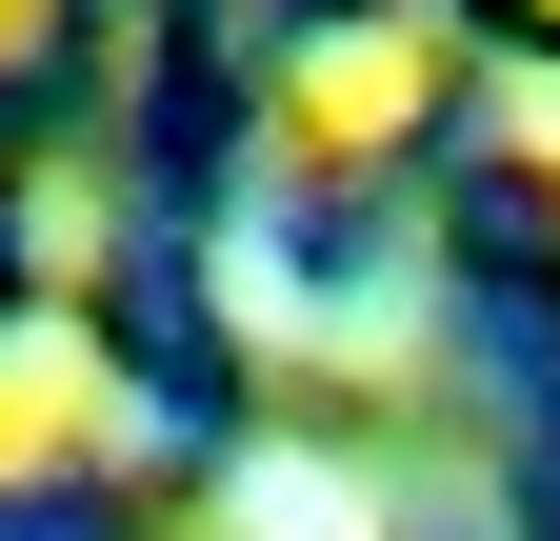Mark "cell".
Segmentation results:
<instances>
[{"instance_id": "6da1fadb", "label": "cell", "mask_w": 560, "mask_h": 541, "mask_svg": "<svg viewBox=\"0 0 560 541\" xmlns=\"http://www.w3.org/2000/svg\"><path fill=\"white\" fill-rule=\"evenodd\" d=\"M60 422H81V361H60V342H21V361H0V461H40Z\"/></svg>"}, {"instance_id": "7a4b0ae2", "label": "cell", "mask_w": 560, "mask_h": 541, "mask_svg": "<svg viewBox=\"0 0 560 541\" xmlns=\"http://www.w3.org/2000/svg\"><path fill=\"white\" fill-rule=\"evenodd\" d=\"M400 81H420L400 41H340V60H320V120H340V141H381V120H400Z\"/></svg>"}, {"instance_id": "3957f363", "label": "cell", "mask_w": 560, "mask_h": 541, "mask_svg": "<svg viewBox=\"0 0 560 541\" xmlns=\"http://www.w3.org/2000/svg\"><path fill=\"white\" fill-rule=\"evenodd\" d=\"M280 541H361V521H340V502H320V482H280Z\"/></svg>"}, {"instance_id": "277c9868", "label": "cell", "mask_w": 560, "mask_h": 541, "mask_svg": "<svg viewBox=\"0 0 560 541\" xmlns=\"http://www.w3.org/2000/svg\"><path fill=\"white\" fill-rule=\"evenodd\" d=\"M0 21H21V0H0Z\"/></svg>"}]
</instances>
